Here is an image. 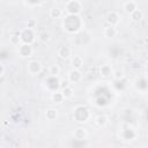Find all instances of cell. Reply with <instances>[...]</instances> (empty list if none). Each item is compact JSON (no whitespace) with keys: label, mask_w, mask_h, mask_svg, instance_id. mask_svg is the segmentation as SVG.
Masks as SVG:
<instances>
[{"label":"cell","mask_w":148,"mask_h":148,"mask_svg":"<svg viewBox=\"0 0 148 148\" xmlns=\"http://www.w3.org/2000/svg\"><path fill=\"white\" fill-rule=\"evenodd\" d=\"M65 8L69 15H79L82 10V2L77 1V0L68 1V2H66Z\"/></svg>","instance_id":"6da1fadb"},{"label":"cell","mask_w":148,"mask_h":148,"mask_svg":"<svg viewBox=\"0 0 148 148\" xmlns=\"http://www.w3.org/2000/svg\"><path fill=\"white\" fill-rule=\"evenodd\" d=\"M105 21H106V24L108 25H111V27H116L117 28V25L120 22V16H119V14L117 12H113L112 10V12H109L106 14Z\"/></svg>","instance_id":"7a4b0ae2"},{"label":"cell","mask_w":148,"mask_h":148,"mask_svg":"<svg viewBox=\"0 0 148 148\" xmlns=\"http://www.w3.org/2000/svg\"><path fill=\"white\" fill-rule=\"evenodd\" d=\"M27 71L29 74L31 75H36V74H39L40 71H42V64L37 60H30L28 62V66H27Z\"/></svg>","instance_id":"3957f363"},{"label":"cell","mask_w":148,"mask_h":148,"mask_svg":"<svg viewBox=\"0 0 148 148\" xmlns=\"http://www.w3.org/2000/svg\"><path fill=\"white\" fill-rule=\"evenodd\" d=\"M34 53V49L30 44H21L18 46V54L22 57V58H29L31 57Z\"/></svg>","instance_id":"277c9868"},{"label":"cell","mask_w":148,"mask_h":148,"mask_svg":"<svg viewBox=\"0 0 148 148\" xmlns=\"http://www.w3.org/2000/svg\"><path fill=\"white\" fill-rule=\"evenodd\" d=\"M67 75H68L67 81L71 82V83H79V82L82 80V74H81V72L77 71V69H72V71H69Z\"/></svg>","instance_id":"5b68a950"},{"label":"cell","mask_w":148,"mask_h":148,"mask_svg":"<svg viewBox=\"0 0 148 148\" xmlns=\"http://www.w3.org/2000/svg\"><path fill=\"white\" fill-rule=\"evenodd\" d=\"M57 54L59 56V58H61V59L66 60V59H68V58L72 56V50H71V47H69V46L61 45V46L58 49Z\"/></svg>","instance_id":"8992f818"},{"label":"cell","mask_w":148,"mask_h":148,"mask_svg":"<svg viewBox=\"0 0 148 148\" xmlns=\"http://www.w3.org/2000/svg\"><path fill=\"white\" fill-rule=\"evenodd\" d=\"M123 9L126 14H131L133 13L135 9H138V2L134 1V0H128V1H125L123 3Z\"/></svg>","instance_id":"52a82bcc"},{"label":"cell","mask_w":148,"mask_h":148,"mask_svg":"<svg viewBox=\"0 0 148 148\" xmlns=\"http://www.w3.org/2000/svg\"><path fill=\"white\" fill-rule=\"evenodd\" d=\"M94 121H95L96 126H98V127H101V128H104V127H106L108 124H109V117H108L106 114H98V116L95 117Z\"/></svg>","instance_id":"ba28073f"},{"label":"cell","mask_w":148,"mask_h":148,"mask_svg":"<svg viewBox=\"0 0 148 148\" xmlns=\"http://www.w3.org/2000/svg\"><path fill=\"white\" fill-rule=\"evenodd\" d=\"M73 136H74V139H76V140H84V139H87V136H88V131H87V128H84V127H77V128L74 130Z\"/></svg>","instance_id":"9c48e42d"},{"label":"cell","mask_w":148,"mask_h":148,"mask_svg":"<svg viewBox=\"0 0 148 148\" xmlns=\"http://www.w3.org/2000/svg\"><path fill=\"white\" fill-rule=\"evenodd\" d=\"M104 37L106 38H114L118 36V29L116 27H111V25H106L103 30Z\"/></svg>","instance_id":"30bf717a"},{"label":"cell","mask_w":148,"mask_h":148,"mask_svg":"<svg viewBox=\"0 0 148 148\" xmlns=\"http://www.w3.org/2000/svg\"><path fill=\"white\" fill-rule=\"evenodd\" d=\"M112 67L109 65V64H104L99 67V74L103 76V77H109L112 75Z\"/></svg>","instance_id":"8fae6325"},{"label":"cell","mask_w":148,"mask_h":148,"mask_svg":"<svg viewBox=\"0 0 148 148\" xmlns=\"http://www.w3.org/2000/svg\"><path fill=\"white\" fill-rule=\"evenodd\" d=\"M72 66L74 67V69H80L83 66V58L81 56H73L72 58Z\"/></svg>","instance_id":"7c38bea8"},{"label":"cell","mask_w":148,"mask_h":148,"mask_svg":"<svg viewBox=\"0 0 148 148\" xmlns=\"http://www.w3.org/2000/svg\"><path fill=\"white\" fill-rule=\"evenodd\" d=\"M51 101H52V103H54V104H61V103L65 101V98H64L61 91H54V92H52V95H51Z\"/></svg>","instance_id":"4fadbf2b"},{"label":"cell","mask_w":148,"mask_h":148,"mask_svg":"<svg viewBox=\"0 0 148 148\" xmlns=\"http://www.w3.org/2000/svg\"><path fill=\"white\" fill-rule=\"evenodd\" d=\"M130 16H131V20H132V21H134V22H140V21L143 18V12L138 8V9H135L133 13H131Z\"/></svg>","instance_id":"5bb4252c"},{"label":"cell","mask_w":148,"mask_h":148,"mask_svg":"<svg viewBox=\"0 0 148 148\" xmlns=\"http://www.w3.org/2000/svg\"><path fill=\"white\" fill-rule=\"evenodd\" d=\"M45 117L47 120H54L58 117V110L54 108H49L47 110H45Z\"/></svg>","instance_id":"9a60e30c"},{"label":"cell","mask_w":148,"mask_h":148,"mask_svg":"<svg viewBox=\"0 0 148 148\" xmlns=\"http://www.w3.org/2000/svg\"><path fill=\"white\" fill-rule=\"evenodd\" d=\"M38 38H39V40L42 43H45V44L50 43L51 42V34L49 31H46V30H43V31H40L38 34Z\"/></svg>","instance_id":"2e32d148"},{"label":"cell","mask_w":148,"mask_h":148,"mask_svg":"<svg viewBox=\"0 0 148 148\" xmlns=\"http://www.w3.org/2000/svg\"><path fill=\"white\" fill-rule=\"evenodd\" d=\"M61 94H62L65 99H69V98H72L74 96V89L71 86H67L64 89H61Z\"/></svg>","instance_id":"e0dca14e"},{"label":"cell","mask_w":148,"mask_h":148,"mask_svg":"<svg viewBox=\"0 0 148 148\" xmlns=\"http://www.w3.org/2000/svg\"><path fill=\"white\" fill-rule=\"evenodd\" d=\"M61 15H62V9L60 7L56 6L50 9V16L52 18H59V17H61Z\"/></svg>","instance_id":"ac0fdd59"},{"label":"cell","mask_w":148,"mask_h":148,"mask_svg":"<svg viewBox=\"0 0 148 148\" xmlns=\"http://www.w3.org/2000/svg\"><path fill=\"white\" fill-rule=\"evenodd\" d=\"M9 43L13 46H20L21 45V36L20 34H14L9 37Z\"/></svg>","instance_id":"d6986e66"},{"label":"cell","mask_w":148,"mask_h":148,"mask_svg":"<svg viewBox=\"0 0 148 148\" xmlns=\"http://www.w3.org/2000/svg\"><path fill=\"white\" fill-rule=\"evenodd\" d=\"M49 73L52 76H57V75L60 74V67L58 65H51L50 68H49Z\"/></svg>","instance_id":"ffe728a7"},{"label":"cell","mask_w":148,"mask_h":148,"mask_svg":"<svg viewBox=\"0 0 148 148\" xmlns=\"http://www.w3.org/2000/svg\"><path fill=\"white\" fill-rule=\"evenodd\" d=\"M124 76H125V74H124V71H121V69H116L112 72V77L114 80H121V79H124Z\"/></svg>","instance_id":"44dd1931"},{"label":"cell","mask_w":148,"mask_h":148,"mask_svg":"<svg viewBox=\"0 0 148 148\" xmlns=\"http://www.w3.org/2000/svg\"><path fill=\"white\" fill-rule=\"evenodd\" d=\"M43 2H27V1H24L23 2V5L24 6H28V7H36V6H39V5H42Z\"/></svg>","instance_id":"7402d4cb"},{"label":"cell","mask_w":148,"mask_h":148,"mask_svg":"<svg viewBox=\"0 0 148 148\" xmlns=\"http://www.w3.org/2000/svg\"><path fill=\"white\" fill-rule=\"evenodd\" d=\"M35 25H36V21H35L34 18H30V20L28 21V29H34Z\"/></svg>","instance_id":"603a6c76"},{"label":"cell","mask_w":148,"mask_h":148,"mask_svg":"<svg viewBox=\"0 0 148 148\" xmlns=\"http://www.w3.org/2000/svg\"><path fill=\"white\" fill-rule=\"evenodd\" d=\"M3 73H5V66L2 62H0V76L3 75Z\"/></svg>","instance_id":"cb8c5ba5"},{"label":"cell","mask_w":148,"mask_h":148,"mask_svg":"<svg viewBox=\"0 0 148 148\" xmlns=\"http://www.w3.org/2000/svg\"><path fill=\"white\" fill-rule=\"evenodd\" d=\"M141 148H147V147H146V146H143V147H141Z\"/></svg>","instance_id":"d4e9b609"}]
</instances>
